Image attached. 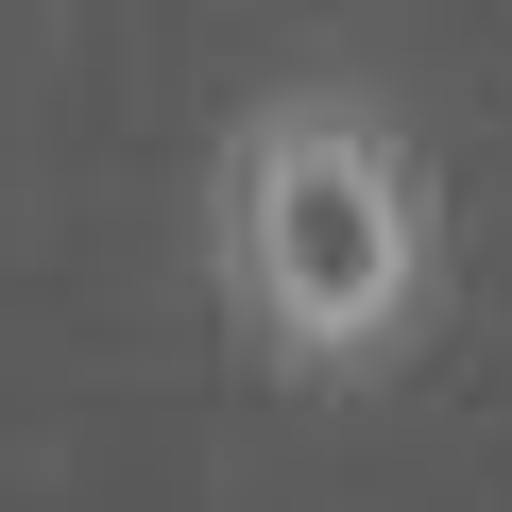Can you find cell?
Here are the masks:
<instances>
[{
    "label": "cell",
    "instance_id": "6da1fadb",
    "mask_svg": "<svg viewBox=\"0 0 512 512\" xmlns=\"http://www.w3.org/2000/svg\"><path fill=\"white\" fill-rule=\"evenodd\" d=\"M205 308L274 393H376L444 325V171L376 86H274L205 154Z\"/></svg>",
    "mask_w": 512,
    "mask_h": 512
}]
</instances>
